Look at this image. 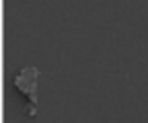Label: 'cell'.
I'll return each mask as SVG.
<instances>
[{"label": "cell", "mask_w": 148, "mask_h": 123, "mask_svg": "<svg viewBox=\"0 0 148 123\" xmlns=\"http://www.w3.org/2000/svg\"><path fill=\"white\" fill-rule=\"evenodd\" d=\"M35 105H37V103H31V101H29V105H27V109H25L27 117H35Z\"/></svg>", "instance_id": "2"}, {"label": "cell", "mask_w": 148, "mask_h": 123, "mask_svg": "<svg viewBox=\"0 0 148 123\" xmlns=\"http://www.w3.org/2000/svg\"><path fill=\"white\" fill-rule=\"evenodd\" d=\"M37 76H39V72H37L35 68H25L23 72H18V74L14 76V86H16V88L21 90L31 103H37V94H35Z\"/></svg>", "instance_id": "1"}]
</instances>
